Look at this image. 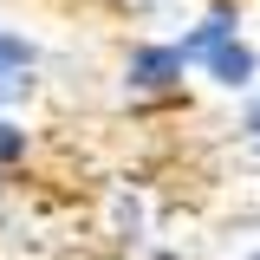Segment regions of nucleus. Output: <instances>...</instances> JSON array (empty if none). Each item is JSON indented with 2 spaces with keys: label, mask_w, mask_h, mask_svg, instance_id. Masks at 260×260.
Here are the masks:
<instances>
[{
  "label": "nucleus",
  "mask_w": 260,
  "mask_h": 260,
  "mask_svg": "<svg viewBox=\"0 0 260 260\" xmlns=\"http://www.w3.org/2000/svg\"><path fill=\"white\" fill-rule=\"evenodd\" d=\"M20 150H26V137H20V130H13V124H0V162H13V156H20Z\"/></svg>",
  "instance_id": "obj_5"
},
{
  "label": "nucleus",
  "mask_w": 260,
  "mask_h": 260,
  "mask_svg": "<svg viewBox=\"0 0 260 260\" xmlns=\"http://www.w3.org/2000/svg\"><path fill=\"white\" fill-rule=\"evenodd\" d=\"M208 72H215L221 85H247V78H254V46H241V39H221V46L208 52Z\"/></svg>",
  "instance_id": "obj_2"
},
{
  "label": "nucleus",
  "mask_w": 260,
  "mask_h": 260,
  "mask_svg": "<svg viewBox=\"0 0 260 260\" xmlns=\"http://www.w3.org/2000/svg\"><path fill=\"white\" fill-rule=\"evenodd\" d=\"M26 65H32V46L13 39V32H0V85H13V72H26Z\"/></svg>",
  "instance_id": "obj_4"
},
{
  "label": "nucleus",
  "mask_w": 260,
  "mask_h": 260,
  "mask_svg": "<svg viewBox=\"0 0 260 260\" xmlns=\"http://www.w3.org/2000/svg\"><path fill=\"white\" fill-rule=\"evenodd\" d=\"M182 65H189L182 46H137V52H130V85L162 91V85H176V78H182Z\"/></svg>",
  "instance_id": "obj_1"
},
{
  "label": "nucleus",
  "mask_w": 260,
  "mask_h": 260,
  "mask_svg": "<svg viewBox=\"0 0 260 260\" xmlns=\"http://www.w3.org/2000/svg\"><path fill=\"white\" fill-rule=\"evenodd\" d=\"M247 130H254V143H260V104H254V117H247Z\"/></svg>",
  "instance_id": "obj_6"
},
{
  "label": "nucleus",
  "mask_w": 260,
  "mask_h": 260,
  "mask_svg": "<svg viewBox=\"0 0 260 260\" xmlns=\"http://www.w3.org/2000/svg\"><path fill=\"white\" fill-rule=\"evenodd\" d=\"M221 39H234V13H208V20H202V26L182 39V52H189V59H208Z\"/></svg>",
  "instance_id": "obj_3"
}]
</instances>
